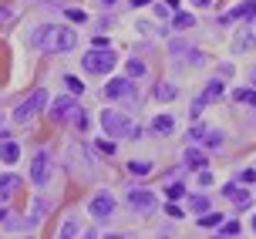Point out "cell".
I'll use <instances>...</instances> for the list:
<instances>
[{
    "label": "cell",
    "mask_w": 256,
    "mask_h": 239,
    "mask_svg": "<svg viewBox=\"0 0 256 239\" xmlns=\"http://www.w3.org/2000/svg\"><path fill=\"white\" fill-rule=\"evenodd\" d=\"M98 152H104V155H115V142H98Z\"/></svg>",
    "instance_id": "d6a6232c"
},
{
    "label": "cell",
    "mask_w": 256,
    "mask_h": 239,
    "mask_svg": "<svg viewBox=\"0 0 256 239\" xmlns=\"http://www.w3.org/2000/svg\"><path fill=\"white\" fill-rule=\"evenodd\" d=\"M125 71H128V78H145V64L142 61H128Z\"/></svg>",
    "instance_id": "d4e9b609"
},
{
    "label": "cell",
    "mask_w": 256,
    "mask_h": 239,
    "mask_svg": "<svg viewBox=\"0 0 256 239\" xmlns=\"http://www.w3.org/2000/svg\"><path fill=\"white\" fill-rule=\"evenodd\" d=\"M61 236H78V222H68V226L61 229Z\"/></svg>",
    "instance_id": "e575fe53"
},
{
    "label": "cell",
    "mask_w": 256,
    "mask_h": 239,
    "mask_svg": "<svg viewBox=\"0 0 256 239\" xmlns=\"http://www.w3.org/2000/svg\"><path fill=\"white\" fill-rule=\"evenodd\" d=\"M192 4H199V7H206V4H209V0H192Z\"/></svg>",
    "instance_id": "ab89813d"
},
{
    "label": "cell",
    "mask_w": 256,
    "mask_h": 239,
    "mask_svg": "<svg viewBox=\"0 0 256 239\" xmlns=\"http://www.w3.org/2000/svg\"><path fill=\"white\" fill-rule=\"evenodd\" d=\"M102 125H104V132H108L112 138H125V135L135 132V125L128 122L125 114H118V112H104L102 114Z\"/></svg>",
    "instance_id": "3957f363"
},
{
    "label": "cell",
    "mask_w": 256,
    "mask_h": 239,
    "mask_svg": "<svg viewBox=\"0 0 256 239\" xmlns=\"http://www.w3.org/2000/svg\"><path fill=\"white\" fill-rule=\"evenodd\" d=\"M64 84H68V91H71V94H81V91H84V84H81V81H78L74 74H68V78H64Z\"/></svg>",
    "instance_id": "484cf974"
},
{
    "label": "cell",
    "mask_w": 256,
    "mask_h": 239,
    "mask_svg": "<svg viewBox=\"0 0 256 239\" xmlns=\"http://www.w3.org/2000/svg\"><path fill=\"white\" fill-rule=\"evenodd\" d=\"M253 229H256V219H253Z\"/></svg>",
    "instance_id": "ee69618b"
},
{
    "label": "cell",
    "mask_w": 256,
    "mask_h": 239,
    "mask_svg": "<svg viewBox=\"0 0 256 239\" xmlns=\"http://www.w3.org/2000/svg\"><path fill=\"white\" fill-rule=\"evenodd\" d=\"M186 165H189V168H196V172H202L206 165H209V158H206L199 148H189V152H186Z\"/></svg>",
    "instance_id": "8fae6325"
},
{
    "label": "cell",
    "mask_w": 256,
    "mask_h": 239,
    "mask_svg": "<svg viewBox=\"0 0 256 239\" xmlns=\"http://www.w3.org/2000/svg\"><path fill=\"white\" fill-rule=\"evenodd\" d=\"M64 17L74 20V24H84V20H88V14H84V10H64Z\"/></svg>",
    "instance_id": "83f0119b"
},
{
    "label": "cell",
    "mask_w": 256,
    "mask_h": 239,
    "mask_svg": "<svg viewBox=\"0 0 256 239\" xmlns=\"http://www.w3.org/2000/svg\"><path fill=\"white\" fill-rule=\"evenodd\" d=\"M166 196H168V202L182 199V196H186V186H182V182H172V186H168V189H166Z\"/></svg>",
    "instance_id": "cb8c5ba5"
},
{
    "label": "cell",
    "mask_w": 256,
    "mask_h": 239,
    "mask_svg": "<svg viewBox=\"0 0 256 239\" xmlns=\"http://www.w3.org/2000/svg\"><path fill=\"white\" fill-rule=\"evenodd\" d=\"M128 202H132V209H138V212H152V209H155V192L132 189V192H128Z\"/></svg>",
    "instance_id": "ba28073f"
},
{
    "label": "cell",
    "mask_w": 256,
    "mask_h": 239,
    "mask_svg": "<svg viewBox=\"0 0 256 239\" xmlns=\"http://www.w3.org/2000/svg\"><path fill=\"white\" fill-rule=\"evenodd\" d=\"M199 226H206V229H212V226H222V216H219V212H206L202 219H199Z\"/></svg>",
    "instance_id": "7402d4cb"
},
{
    "label": "cell",
    "mask_w": 256,
    "mask_h": 239,
    "mask_svg": "<svg viewBox=\"0 0 256 239\" xmlns=\"http://www.w3.org/2000/svg\"><path fill=\"white\" fill-rule=\"evenodd\" d=\"M104 4H108V7H112V4H118V0H104Z\"/></svg>",
    "instance_id": "7bdbcfd3"
},
{
    "label": "cell",
    "mask_w": 256,
    "mask_h": 239,
    "mask_svg": "<svg viewBox=\"0 0 256 239\" xmlns=\"http://www.w3.org/2000/svg\"><path fill=\"white\" fill-rule=\"evenodd\" d=\"M179 10V0H166V4H158V14L162 17H168V14H176Z\"/></svg>",
    "instance_id": "4316f807"
},
{
    "label": "cell",
    "mask_w": 256,
    "mask_h": 239,
    "mask_svg": "<svg viewBox=\"0 0 256 239\" xmlns=\"http://www.w3.org/2000/svg\"><path fill=\"white\" fill-rule=\"evenodd\" d=\"M115 50H108V48H94V50H88L84 58H81V64H84V71L88 74H108L112 68H115Z\"/></svg>",
    "instance_id": "7a4b0ae2"
},
{
    "label": "cell",
    "mask_w": 256,
    "mask_h": 239,
    "mask_svg": "<svg viewBox=\"0 0 256 239\" xmlns=\"http://www.w3.org/2000/svg\"><path fill=\"white\" fill-rule=\"evenodd\" d=\"M44 104H48V94L38 88L34 94H30V98L24 101V104H20V108H17V112H14V118H17V122H30V118H34V114H38Z\"/></svg>",
    "instance_id": "277c9868"
},
{
    "label": "cell",
    "mask_w": 256,
    "mask_h": 239,
    "mask_svg": "<svg viewBox=\"0 0 256 239\" xmlns=\"http://www.w3.org/2000/svg\"><path fill=\"white\" fill-rule=\"evenodd\" d=\"M199 182H202V186H212V176H209V172L202 168V172H199Z\"/></svg>",
    "instance_id": "8d00e7d4"
},
{
    "label": "cell",
    "mask_w": 256,
    "mask_h": 239,
    "mask_svg": "<svg viewBox=\"0 0 256 239\" xmlns=\"http://www.w3.org/2000/svg\"><path fill=\"white\" fill-rule=\"evenodd\" d=\"M88 212L94 216V219H108V216L115 212V196H112V192H98V196L91 199Z\"/></svg>",
    "instance_id": "5b68a950"
},
{
    "label": "cell",
    "mask_w": 256,
    "mask_h": 239,
    "mask_svg": "<svg viewBox=\"0 0 256 239\" xmlns=\"http://www.w3.org/2000/svg\"><path fill=\"white\" fill-rule=\"evenodd\" d=\"M253 17H256V0H246L240 7H232L230 14H222L219 20H222V24H232V20H253Z\"/></svg>",
    "instance_id": "9c48e42d"
},
{
    "label": "cell",
    "mask_w": 256,
    "mask_h": 239,
    "mask_svg": "<svg viewBox=\"0 0 256 239\" xmlns=\"http://www.w3.org/2000/svg\"><path fill=\"white\" fill-rule=\"evenodd\" d=\"M222 196H226V199H232L236 206H246V202H250V192H243L240 186H226V189H222Z\"/></svg>",
    "instance_id": "4fadbf2b"
},
{
    "label": "cell",
    "mask_w": 256,
    "mask_h": 239,
    "mask_svg": "<svg viewBox=\"0 0 256 239\" xmlns=\"http://www.w3.org/2000/svg\"><path fill=\"white\" fill-rule=\"evenodd\" d=\"M250 81H253V88H256V71H253V78H250Z\"/></svg>",
    "instance_id": "b9f144b4"
},
{
    "label": "cell",
    "mask_w": 256,
    "mask_h": 239,
    "mask_svg": "<svg viewBox=\"0 0 256 239\" xmlns=\"http://www.w3.org/2000/svg\"><path fill=\"white\" fill-rule=\"evenodd\" d=\"M128 172H132V176H148V172H152V162L135 158V162H128Z\"/></svg>",
    "instance_id": "ac0fdd59"
},
{
    "label": "cell",
    "mask_w": 256,
    "mask_h": 239,
    "mask_svg": "<svg viewBox=\"0 0 256 239\" xmlns=\"http://www.w3.org/2000/svg\"><path fill=\"white\" fill-rule=\"evenodd\" d=\"M246 48H253V34H240L236 38V50H246Z\"/></svg>",
    "instance_id": "f1b7e54d"
},
{
    "label": "cell",
    "mask_w": 256,
    "mask_h": 239,
    "mask_svg": "<svg viewBox=\"0 0 256 239\" xmlns=\"http://www.w3.org/2000/svg\"><path fill=\"white\" fill-rule=\"evenodd\" d=\"M7 219H10V212H7V209H0V226H4Z\"/></svg>",
    "instance_id": "f35d334b"
},
{
    "label": "cell",
    "mask_w": 256,
    "mask_h": 239,
    "mask_svg": "<svg viewBox=\"0 0 256 239\" xmlns=\"http://www.w3.org/2000/svg\"><path fill=\"white\" fill-rule=\"evenodd\" d=\"M199 98H202L206 104H209V101H219V98H222V84H219V81H209V84H206V91L199 94Z\"/></svg>",
    "instance_id": "9a60e30c"
},
{
    "label": "cell",
    "mask_w": 256,
    "mask_h": 239,
    "mask_svg": "<svg viewBox=\"0 0 256 239\" xmlns=\"http://www.w3.org/2000/svg\"><path fill=\"white\" fill-rule=\"evenodd\" d=\"M240 182L253 186V182H256V172H253V168H243V172H240Z\"/></svg>",
    "instance_id": "f546056e"
},
{
    "label": "cell",
    "mask_w": 256,
    "mask_h": 239,
    "mask_svg": "<svg viewBox=\"0 0 256 239\" xmlns=\"http://www.w3.org/2000/svg\"><path fill=\"white\" fill-rule=\"evenodd\" d=\"M222 236H240V222H226L222 226Z\"/></svg>",
    "instance_id": "1f68e13d"
},
{
    "label": "cell",
    "mask_w": 256,
    "mask_h": 239,
    "mask_svg": "<svg viewBox=\"0 0 256 239\" xmlns=\"http://www.w3.org/2000/svg\"><path fill=\"white\" fill-rule=\"evenodd\" d=\"M192 24H196V17H192V14H176V20H172L176 30H186V27H192Z\"/></svg>",
    "instance_id": "44dd1931"
},
{
    "label": "cell",
    "mask_w": 256,
    "mask_h": 239,
    "mask_svg": "<svg viewBox=\"0 0 256 239\" xmlns=\"http://www.w3.org/2000/svg\"><path fill=\"white\" fill-rule=\"evenodd\" d=\"M104 94H108V98H128V94H132V81H128V78H115V81H108Z\"/></svg>",
    "instance_id": "30bf717a"
},
{
    "label": "cell",
    "mask_w": 256,
    "mask_h": 239,
    "mask_svg": "<svg viewBox=\"0 0 256 239\" xmlns=\"http://www.w3.org/2000/svg\"><path fill=\"white\" fill-rule=\"evenodd\" d=\"M51 176V155L48 152H38L34 155V165H30V178H34V186H44Z\"/></svg>",
    "instance_id": "52a82bcc"
},
{
    "label": "cell",
    "mask_w": 256,
    "mask_h": 239,
    "mask_svg": "<svg viewBox=\"0 0 256 239\" xmlns=\"http://www.w3.org/2000/svg\"><path fill=\"white\" fill-rule=\"evenodd\" d=\"M74 128L78 132H88V114H74Z\"/></svg>",
    "instance_id": "4dcf8cb0"
},
{
    "label": "cell",
    "mask_w": 256,
    "mask_h": 239,
    "mask_svg": "<svg viewBox=\"0 0 256 239\" xmlns=\"http://www.w3.org/2000/svg\"><path fill=\"white\" fill-rule=\"evenodd\" d=\"M152 128L158 132V135H172V128H176V122H172L168 114H158V118L152 122Z\"/></svg>",
    "instance_id": "2e32d148"
},
{
    "label": "cell",
    "mask_w": 256,
    "mask_h": 239,
    "mask_svg": "<svg viewBox=\"0 0 256 239\" xmlns=\"http://www.w3.org/2000/svg\"><path fill=\"white\" fill-rule=\"evenodd\" d=\"M0 158H4L7 165H14L17 158H20V148H17L14 142H4V145H0Z\"/></svg>",
    "instance_id": "5bb4252c"
},
{
    "label": "cell",
    "mask_w": 256,
    "mask_h": 239,
    "mask_svg": "<svg viewBox=\"0 0 256 239\" xmlns=\"http://www.w3.org/2000/svg\"><path fill=\"white\" fill-rule=\"evenodd\" d=\"M78 112H81V108H78V101L71 98V94H64V98H58L51 104V118L54 122H68V118H74Z\"/></svg>",
    "instance_id": "8992f818"
},
{
    "label": "cell",
    "mask_w": 256,
    "mask_h": 239,
    "mask_svg": "<svg viewBox=\"0 0 256 239\" xmlns=\"http://www.w3.org/2000/svg\"><path fill=\"white\" fill-rule=\"evenodd\" d=\"M7 20H10V10H7V7H0V24H7Z\"/></svg>",
    "instance_id": "74e56055"
},
{
    "label": "cell",
    "mask_w": 256,
    "mask_h": 239,
    "mask_svg": "<svg viewBox=\"0 0 256 239\" xmlns=\"http://www.w3.org/2000/svg\"><path fill=\"white\" fill-rule=\"evenodd\" d=\"M202 135H206V128H202V125H192V132H189V138H192V142H202Z\"/></svg>",
    "instance_id": "836d02e7"
},
{
    "label": "cell",
    "mask_w": 256,
    "mask_h": 239,
    "mask_svg": "<svg viewBox=\"0 0 256 239\" xmlns=\"http://www.w3.org/2000/svg\"><path fill=\"white\" fill-rule=\"evenodd\" d=\"M132 4H138V7H142V4H148V0H132Z\"/></svg>",
    "instance_id": "60d3db41"
},
{
    "label": "cell",
    "mask_w": 256,
    "mask_h": 239,
    "mask_svg": "<svg viewBox=\"0 0 256 239\" xmlns=\"http://www.w3.org/2000/svg\"><path fill=\"white\" fill-rule=\"evenodd\" d=\"M78 44L74 30H68V27H38V34H34V48L38 50H48V54H61V50H71Z\"/></svg>",
    "instance_id": "6da1fadb"
},
{
    "label": "cell",
    "mask_w": 256,
    "mask_h": 239,
    "mask_svg": "<svg viewBox=\"0 0 256 239\" xmlns=\"http://www.w3.org/2000/svg\"><path fill=\"white\" fill-rule=\"evenodd\" d=\"M176 94H179V88H176V84H168V81H166V84H158V88H155V98H158V101H172Z\"/></svg>",
    "instance_id": "e0dca14e"
},
{
    "label": "cell",
    "mask_w": 256,
    "mask_h": 239,
    "mask_svg": "<svg viewBox=\"0 0 256 239\" xmlns=\"http://www.w3.org/2000/svg\"><path fill=\"white\" fill-rule=\"evenodd\" d=\"M168 219H182V209H179V206H168Z\"/></svg>",
    "instance_id": "d590c367"
},
{
    "label": "cell",
    "mask_w": 256,
    "mask_h": 239,
    "mask_svg": "<svg viewBox=\"0 0 256 239\" xmlns=\"http://www.w3.org/2000/svg\"><path fill=\"white\" fill-rule=\"evenodd\" d=\"M202 142L209 145V148H219V145H222V132H216V128H206Z\"/></svg>",
    "instance_id": "d6986e66"
},
{
    "label": "cell",
    "mask_w": 256,
    "mask_h": 239,
    "mask_svg": "<svg viewBox=\"0 0 256 239\" xmlns=\"http://www.w3.org/2000/svg\"><path fill=\"white\" fill-rule=\"evenodd\" d=\"M189 209H192V212H206V209H209V199H206V196H192Z\"/></svg>",
    "instance_id": "603a6c76"
},
{
    "label": "cell",
    "mask_w": 256,
    "mask_h": 239,
    "mask_svg": "<svg viewBox=\"0 0 256 239\" xmlns=\"http://www.w3.org/2000/svg\"><path fill=\"white\" fill-rule=\"evenodd\" d=\"M17 189H20V178H17V176H10V172L0 176V199H7V196L17 192Z\"/></svg>",
    "instance_id": "7c38bea8"
},
{
    "label": "cell",
    "mask_w": 256,
    "mask_h": 239,
    "mask_svg": "<svg viewBox=\"0 0 256 239\" xmlns=\"http://www.w3.org/2000/svg\"><path fill=\"white\" fill-rule=\"evenodd\" d=\"M236 101H243V104L256 108V88H240V91H236Z\"/></svg>",
    "instance_id": "ffe728a7"
}]
</instances>
